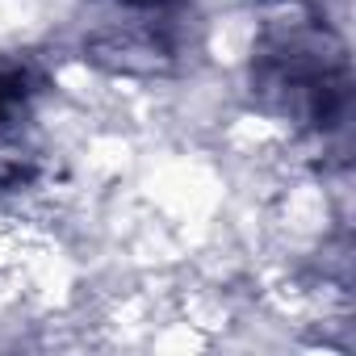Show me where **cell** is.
<instances>
[{"label":"cell","instance_id":"1","mask_svg":"<svg viewBox=\"0 0 356 356\" xmlns=\"http://www.w3.org/2000/svg\"><path fill=\"white\" fill-rule=\"evenodd\" d=\"M42 163L38 80L26 67L0 72V189H17Z\"/></svg>","mask_w":356,"mask_h":356},{"label":"cell","instance_id":"2","mask_svg":"<svg viewBox=\"0 0 356 356\" xmlns=\"http://www.w3.org/2000/svg\"><path fill=\"white\" fill-rule=\"evenodd\" d=\"M118 5H126V9H134V13H155V9L176 5V0H118Z\"/></svg>","mask_w":356,"mask_h":356}]
</instances>
